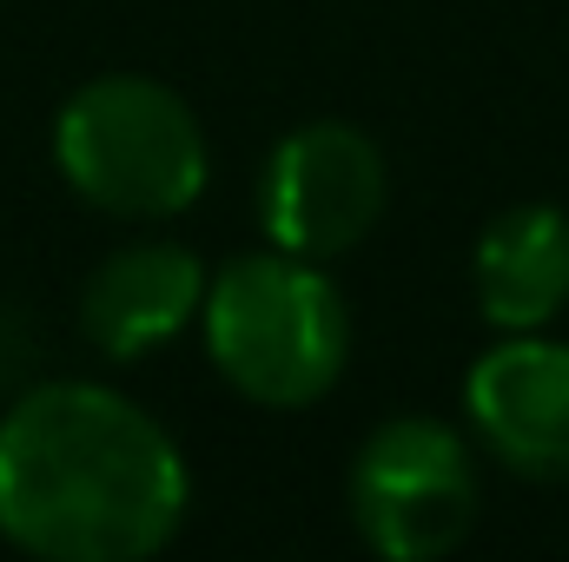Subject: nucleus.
Segmentation results:
<instances>
[{"instance_id": "1", "label": "nucleus", "mask_w": 569, "mask_h": 562, "mask_svg": "<svg viewBox=\"0 0 569 562\" xmlns=\"http://www.w3.org/2000/svg\"><path fill=\"white\" fill-rule=\"evenodd\" d=\"M192 503L172 430L113 384L53 378L0 418V536L40 562H146Z\"/></svg>"}, {"instance_id": "2", "label": "nucleus", "mask_w": 569, "mask_h": 562, "mask_svg": "<svg viewBox=\"0 0 569 562\" xmlns=\"http://www.w3.org/2000/svg\"><path fill=\"white\" fill-rule=\"evenodd\" d=\"M199 324H206L212 371L259 411L318 404L351 358V311L331 272L279 245L219 265L206 279Z\"/></svg>"}, {"instance_id": "3", "label": "nucleus", "mask_w": 569, "mask_h": 562, "mask_svg": "<svg viewBox=\"0 0 569 562\" xmlns=\"http://www.w3.org/2000/svg\"><path fill=\"white\" fill-rule=\"evenodd\" d=\"M53 165L93 212L179 219L212 179L199 113L152 73H100L67 93L53 120Z\"/></svg>"}, {"instance_id": "4", "label": "nucleus", "mask_w": 569, "mask_h": 562, "mask_svg": "<svg viewBox=\"0 0 569 562\" xmlns=\"http://www.w3.org/2000/svg\"><path fill=\"white\" fill-rule=\"evenodd\" d=\"M351 523L385 562H437L477 530V456L443 418H385L345 476Z\"/></svg>"}, {"instance_id": "5", "label": "nucleus", "mask_w": 569, "mask_h": 562, "mask_svg": "<svg viewBox=\"0 0 569 562\" xmlns=\"http://www.w3.org/2000/svg\"><path fill=\"white\" fill-rule=\"evenodd\" d=\"M391 199V165L378 140L351 120H305L291 127L259 172V232L291 259H345L371 239Z\"/></svg>"}, {"instance_id": "6", "label": "nucleus", "mask_w": 569, "mask_h": 562, "mask_svg": "<svg viewBox=\"0 0 569 562\" xmlns=\"http://www.w3.org/2000/svg\"><path fill=\"white\" fill-rule=\"evenodd\" d=\"M463 418L503 470L569 483V344L503 331L463 378Z\"/></svg>"}, {"instance_id": "7", "label": "nucleus", "mask_w": 569, "mask_h": 562, "mask_svg": "<svg viewBox=\"0 0 569 562\" xmlns=\"http://www.w3.org/2000/svg\"><path fill=\"white\" fill-rule=\"evenodd\" d=\"M206 279L212 272L199 265L192 245H179V239H133V245L107 252L87 272V284H80V338L100 358H113V364L152 358L186 324H199Z\"/></svg>"}, {"instance_id": "8", "label": "nucleus", "mask_w": 569, "mask_h": 562, "mask_svg": "<svg viewBox=\"0 0 569 562\" xmlns=\"http://www.w3.org/2000/svg\"><path fill=\"white\" fill-rule=\"evenodd\" d=\"M470 284L497 331H543L569 304V212L550 199L497 212L470 252Z\"/></svg>"}]
</instances>
